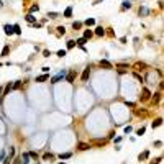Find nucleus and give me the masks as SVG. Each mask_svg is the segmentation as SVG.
I'll return each instance as SVG.
<instances>
[{"label": "nucleus", "mask_w": 164, "mask_h": 164, "mask_svg": "<svg viewBox=\"0 0 164 164\" xmlns=\"http://www.w3.org/2000/svg\"><path fill=\"white\" fill-rule=\"evenodd\" d=\"M89 76H90V67H85V69H84V72H82V81L85 82L89 79Z\"/></svg>", "instance_id": "obj_9"}, {"label": "nucleus", "mask_w": 164, "mask_h": 164, "mask_svg": "<svg viewBox=\"0 0 164 164\" xmlns=\"http://www.w3.org/2000/svg\"><path fill=\"white\" fill-rule=\"evenodd\" d=\"M94 35H97V36H104V35H105V28L97 26V28H95V31H94Z\"/></svg>", "instance_id": "obj_11"}, {"label": "nucleus", "mask_w": 164, "mask_h": 164, "mask_svg": "<svg viewBox=\"0 0 164 164\" xmlns=\"http://www.w3.org/2000/svg\"><path fill=\"white\" fill-rule=\"evenodd\" d=\"M85 43H87V39H85V38H79V39H77V41H76V44H79L81 48H82V46H84V44H85Z\"/></svg>", "instance_id": "obj_23"}, {"label": "nucleus", "mask_w": 164, "mask_h": 164, "mask_svg": "<svg viewBox=\"0 0 164 164\" xmlns=\"http://www.w3.org/2000/svg\"><path fill=\"white\" fill-rule=\"evenodd\" d=\"M58 164H66V163H58Z\"/></svg>", "instance_id": "obj_47"}, {"label": "nucleus", "mask_w": 164, "mask_h": 164, "mask_svg": "<svg viewBox=\"0 0 164 164\" xmlns=\"http://www.w3.org/2000/svg\"><path fill=\"white\" fill-rule=\"evenodd\" d=\"M28 154H30V156H31L33 159H36V158H38V154H36V153H33V151H31V153H28Z\"/></svg>", "instance_id": "obj_42"}, {"label": "nucleus", "mask_w": 164, "mask_h": 164, "mask_svg": "<svg viewBox=\"0 0 164 164\" xmlns=\"http://www.w3.org/2000/svg\"><path fill=\"white\" fill-rule=\"evenodd\" d=\"M2 7H3V2H0V8H2Z\"/></svg>", "instance_id": "obj_46"}, {"label": "nucleus", "mask_w": 164, "mask_h": 164, "mask_svg": "<svg viewBox=\"0 0 164 164\" xmlns=\"http://www.w3.org/2000/svg\"><path fill=\"white\" fill-rule=\"evenodd\" d=\"M13 164H22V159H15V163Z\"/></svg>", "instance_id": "obj_45"}, {"label": "nucleus", "mask_w": 164, "mask_h": 164, "mask_svg": "<svg viewBox=\"0 0 164 164\" xmlns=\"http://www.w3.org/2000/svg\"><path fill=\"white\" fill-rule=\"evenodd\" d=\"M43 56H44V58H49V56H51V51H48V49H44V51H43Z\"/></svg>", "instance_id": "obj_38"}, {"label": "nucleus", "mask_w": 164, "mask_h": 164, "mask_svg": "<svg viewBox=\"0 0 164 164\" xmlns=\"http://www.w3.org/2000/svg\"><path fill=\"white\" fill-rule=\"evenodd\" d=\"M117 67H118L120 71H126V69H128V64H123V62H120V64H117Z\"/></svg>", "instance_id": "obj_25"}, {"label": "nucleus", "mask_w": 164, "mask_h": 164, "mask_svg": "<svg viewBox=\"0 0 164 164\" xmlns=\"http://www.w3.org/2000/svg\"><path fill=\"white\" fill-rule=\"evenodd\" d=\"M82 25H84V23H81V22H74V23H72V28H74V30H81Z\"/></svg>", "instance_id": "obj_22"}, {"label": "nucleus", "mask_w": 164, "mask_h": 164, "mask_svg": "<svg viewBox=\"0 0 164 164\" xmlns=\"http://www.w3.org/2000/svg\"><path fill=\"white\" fill-rule=\"evenodd\" d=\"M146 13H148L146 8H140V15H146Z\"/></svg>", "instance_id": "obj_40"}, {"label": "nucleus", "mask_w": 164, "mask_h": 164, "mask_svg": "<svg viewBox=\"0 0 164 164\" xmlns=\"http://www.w3.org/2000/svg\"><path fill=\"white\" fill-rule=\"evenodd\" d=\"M12 85H13L12 82H8V84L5 85V89H3V94H2V97H3V95H7V94H8V92L12 90Z\"/></svg>", "instance_id": "obj_15"}, {"label": "nucleus", "mask_w": 164, "mask_h": 164, "mask_svg": "<svg viewBox=\"0 0 164 164\" xmlns=\"http://www.w3.org/2000/svg\"><path fill=\"white\" fill-rule=\"evenodd\" d=\"M130 131H131V126H126V128H125V133H126V135H128Z\"/></svg>", "instance_id": "obj_44"}, {"label": "nucleus", "mask_w": 164, "mask_h": 164, "mask_svg": "<svg viewBox=\"0 0 164 164\" xmlns=\"http://www.w3.org/2000/svg\"><path fill=\"white\" fill-rule=\"evenodd\" d=\"M74 46H76V41H74V39H69V41H67V49H72Z\"/></svg>", "instance_id": "obj_28"}, {"label": "nucleus", "mask_w": 164, "mask_h": 164, "mask_svg": "<svg viewBox=\"0 0 164 164\" xmlns=\"http://www.w3.org/2000/svg\"><path fill=\"white\" fill-rule=\"evenodd\" d=\"M161 95H163L161 92H156V94L153 95V104H154V105H156V104H159V100H161Z\"/></svg>", "instance_id": "obj_12"}, {"label": "nucleus", "mask_w": 164, "mask_h": 164, "mask_svg": "<svg viewBox=\"0 0 164 164\" xmlns=\"http://www.w3.org/2000/svg\"><path fill=\"white\" fill-rule=\"evenodd\" d=\"M163 125V118H156V120L153 121V128H158V126Z\"/></svg>", "instance_id": "obj_18"}, {"label": "nucleus", "mask_w": 164, "mask_h": 164, "mask_svg": "<svg viewBox=\"0 0 164 164\" xmlns=\"http://www.w3.org/2000/svg\"><path fill=\"white\" fill-rule=\"evenodd\" d=\"M48 16H49V18H58L59 13H56V12H48Z\"/></svg>", "instance_id": "obj_31"}, {"label": "nucleus", "mask_w": 164, "mask_h": 164, "mask_svg": "<svg viewBox=\"0 0 164 164\" xmlns=\"http://www.w3.org/2000/svg\"><path fill=\"white\" fill-rule=\"evenodd\" d=\"M100 67H104V69H113V66H112V62H108V61H105V59H100Z\"/></svg>", "instance_id": "obj_4"}, {"label": "nucleus", "mask_w": 164, "mask_h": 164, "mask_svg": "<svg viewBox=\"0 0 164 164\" xmlns=\"http://www.w3.org/2000/svg\"><path fill=\"white\" fill-rule=\"evenodd\" d=\"M64 77H66V71H62V72H59L58 76H54L53 79H51V84H58V82H59V81H62Z\"/></svg>", "instance_id": "obj_3"}, {"label": "nucleus", "mask_w": 164, "mask_h": 164, "mask_svg": "<svg viewBox=\"0 0 164 164\" xmlns=\"http://www.w3.org/2000/svg\"><path fill=\"white\" fill-rule=\"evenodd\" d=\"M163 161V158H156V159H153V161H149V164H159Z\"/></svg>", "instance_id": "obj_35"}, {"label": "nucleus", "mask_w": 164, "mask_h": 164, "mask_svg": "<svg viewBox=\"0 0 164 164\" xmlns=\"http://www.w3.org/2000/svg\"><path fill=\"white\" fill-rule=\"evenodd\" d=\"M38 10H39V5H38V3H35V5L30 7V13H33V12H38Z\"/></svg>", "instance_id": "obj_26"}, {"label": "nucleus", "mask_w": 164, "mask_h": 164, "mask_svg": "<svg viewBox=\"0 0 164 164\" xmlns=\"http://www.w3.org/2000/svg\"><path fill=\"white\" fill-rule=\"evenodd\" d=\"M71 156H72L71 153H64V154H59V158H61V159H69V158H71Z\"/></svg>", "instance_id": "obj_32"}, {"label": "nucleus", "mask_w": 164, "mask_h": 164, "mask_svg": "<svg viewBox=\"0 0 164 164\" xmlns=\"http://www.w3.org/2000/svg\"><path fill=\"white\" fill-rule=\"evenodd\" d=\"M66 81L69 82V84H74V81H76V72L71 71L69 74H66Z\"/></svg>", "instance_id": "obj_5"}, {"label": "nucleus", "mask_w": 164, "mask_h": 164, "mask_svg": "<svg viewBox=\"0 0 164 164\" xmlns=\"http://www.w3.org/2000/svg\"><path fill=\"white\" fill-rule=\"evenodd\" d=\"M148 158H149V151H144V153H141L140 156H138V159H140V161H146Z\"/></svg>", "instance_id": "obj_13"}, {"label": "nucleus", "mask_w": 164, "mask_h": 164, "mask_svg": "<svg viewBox=\"0 0 164 164\" xmlns=\"http://www.w3.org/2000/svg\"><path fill=\"white\" fill-rule=\"evenodd\" d=\"M25 20H26L30 25H33V23H36V16H33V13H28V15L25 16Z\"/></svg>", "instance_id": "obj_8"}, {"label": "nucleus", "mask_w": 164, "mask_h": 164, "mask_svg": "<svg viewBox=\"0 0 164 164\" xmlns=\"http://www.w3.org/2000/svg\"><path fill=\"white\" fill-rule=\"evenodd\" d=\"M92 35H94V31H90V30H85V31H84V36H82V38L89 39V38H92Z\"/></svg>", "instance_id": "obj_19"}, {"label": "nucleus", "mask_w": 164, "mask_h": 164, "mask_svg": "<svg viewBox=\"0 0 164 164\" xmlns=\"http://www.w3.org/2000/svg\"><path fill=\"white\" fill-rule=\"evenodd\" d=\"M89 148H90L89 143H79V144H77V149H79V151H85V149H89Z\"/></svg>", "instance_id": "obj_10"}, {"label": "nucleus", "mask_w": 164, "mask_h": 164, "mask_svg": "<svg viewBox=\"0 0 164 164\" xmlns=\"http://www.w3.org/2000/svg\"><path fill=\"white\" fill-rule=\"evenodd\" d=\"M64 16L66 18H71L72 16V7H67V8L64 10Z\"/></svg>", "instance_id": "obj_16"}, {"label": "nucleus", "mask_w": 164, "mask_h": 164, "mask_svg": "<svg viewBox=\"0 0 164 164\" xmlns=\"http://www.w3.org/2000/svg\"><path fill=\"white\" fill-rule=\"evenodd\" d=\"M131 7V2L130 0H125V2H123V8H130Z\"/></svg>", "instance_id": "obj_37"}, {"label": "nucleus", "mask_w": 164, "mask_h": 164, "mask_svg": "<svg viewBox=\"0 0 164 164\" xmlns=\"http://www.w3.org/2000/svg\"><path fill=\"white\" fill-rule=\"evenodd\" d=\"M135 79H138V81H140V82H143V77L140 76V74H138V72H135Z\"/></svg>", "instance_id": "obj_39"}, {"label": "nucleus", "mask_w": 164, "mask_h": 164, "mask_svg": "<svg viewBox=\"0 0 164 164\" xmlns=\"http://www.w3.org/2000/svg\"><path fill=\"white\" fill-rule=\"evenodd\" d=\"M3 31H5V35H13V25H3Z\"/></svg>", "instance_id": "obj_6"}, {"label": "nucleus", "mask_w": 164, "mask_h": 164, "mask_svg": "<svg viewBox=\"0 0 164 164\" xmlns=\"http://www.w3.org/2000/svg\"><path fill=\"white\" fill-rule=\"evenodd\" d=\"M56 30H58V35H64V33H66V28L64 26H58Z\"/></svg>", "instance_id": "obj_33"}, {"label": "nucleus", "mask_w": 164, "mask_h": 164, "mask_svg": "<svg viewBox=\"0 0 164 164\" xmlns=\"http://www.w3.org/2000/svg\"><path fill=\"white\" fill-rule=\"evenodd\" d=\"M126 105H128V107H131V108H133V107H135V104H133V102H125Z\"/></svg>", "instance_id": "obj_43"}, {"label": "nucleus", "mask_w": 164, "mask_h": 164, "mask_svg": "<svg viewBox=\"0 0 164 164\" xmlns=\"http://www.w3.org/2000/svg\"><path fill=\"white\" fill-rule=\"evenodd\" d=\"M8 53H10V46H8V44H7L5 48L2 49V56H7V54H8Z\"/></svg>", "instance_id": "obj_27"}, {"label": "nucleus", "mask_w": 164, "mask_h": 164, "mask_svg": "<svg viewBox=\"0 0 164 164\" xmlns=\"http://www.w3.org/2000/svg\"><path fill=\"white\" fill-rule=\"evenodd\" d=\"M144 131H146V128H144V126H141V128L136 131V135H140V136H141V135H144Z\"/></svg>", "instance_id": "obj_36"}, {"label": "nucleus", "mask_w": 164, "mask_h": 164, "mask_svg": "<svg viewBox=\"0 0 164 164\" xmlns=\"http://www.w3.org/2000/svg\"><path fill=\"white\" fill-rule=\"evenodd\" d=\"M48 79H49L48 74H41V76L36 77V82H44V81H48Z\"/></svg>", "instance_id": "obj_14"}, {"label": "nucleus", "mask_w": 164, "mask_h": 164, "mask_svg": "<svg viewBox=\"0 0 164 164\" xmlns=\"http://www.w3.org/2000/svg\"><path fill=\"white\" fill-rule=\"evenodd\" d=\"M56 54L59 56V58H64V56H66V49H59V51H58Z\"/></svg>", "instance_id": "obj_34"}, {"label": "nucleus", "mask_w": 164, "mask_h": 164, "mask_svg": "<svg viewBox=\"0 0 164 164\" xmlns=\"http://www.w3.org/2000/svg\"><path fill=\"white\" fill-rule=\"evenodd\" d=\"M154 146H156V148H161V146H163V141H156V143H154Z\"/></svg>", "instance_id": "obj_41"}, {"label": "nucleus", "mask_w": 164, "mask_h": 164, "mask_svg": "<svg viewBox=\"0 0 164 164\" xmlns=\"http://www.w3.org/2000/svg\"><path fill=\"white\" fill-rule=\"evenodd\" d=\"M22 85H23L22 82H20V81H16L15 84H13V85H12V89H22Z\"/></svg>", "instance_id": "obj_30"}, {"label": "nucleus", "mask_w": 164, "mask_h": 164, "mask_svg": "<svg viewBox=\"0 0 164 164\" xmlns=\"http://www.w3.org/2000/svg\"><path fill=\"white\" fill-rule=\"evenodd\" d=\"M105 143H107L105 140H94V141H92V144H95V146H104Z\"/></svg>", "instance_id": "obj_17"}, {"label": "nucleus", "mask_w": 164, "mask_h": 164, "mask_svg": "<svg viewBox=\"0 0 164 164\" xmlns=\"http://www.w3.org/2000/svg\"><path fill=\"white\" fill-rule=\"evenodd\" d=\"M28 158H30V154L28 153H23V156L20 159H22V164H28Z\"/></svg>", "instance_id": "obj_21"}, {"label": "nucleus", "mask_w": 164, "mask_h": 164, "mask_svg": "<svg viewBox=\"0 0 164 164\" xmlns=\"http://www.w3.org/2000/svg\"><path fill=\"white\" fill-rule=\"evenodd\" d=\"M135 115H138V117H146L148 110H144V108H135Z\"/></svg>", "instance_id": "obj_7"}, {"label": "nucleus", "mask_w": 164, "mask_h": 164, "mask_svg": "<svg viewBox=\"0 0 164 164\" xmlns=\"http://www.w3.org/2000/svg\"><path fill=\"white\" fill-rule=\"evenodd\" d=\"M133 69H135V72L146 71V69H148V64H144V62H141V61H138V62H135V64H133Z\"/></svg>", "instance_id": "obj_2"}, {"label": "nucleus", "mask_w": 164, "mask_h": 164, "mask_svg": "<svg viewBox=\"0 0 164 164\" xmlns=\"http://www.w3.org/2000/svg\"><path fill=\"white\" fill-rule=\"evenodd\" d=\"M149 98H151V90H149L148 87H144V89L141 90V95H140V100H141V102H148Z\"/></svg>", "instance_id": "obj_1"}, {"label": "nucleus", "mask_w": 164, "mask_h": 164, "mask_svg": "<svg viewBox=\"0 0 164 164\" xmlns=\"http://www.w3.org/2000/svg\"><path fill=\"white\" fill-rule=\"evenodd\" d=\"M85 25H87V26H94V25H95V20H94V18H87V20H85Z\"/></svg>", "instance_id": "obj_24"}, {"label": "nucleus", "mask_w": 164, "mask_h": 164, "mask_svg": "<svg viewBox=\"0 0 164 164\" xmlns=\"http://www.w3.org/2000/svg\"><path fill=\"white\" fill-rule=\"evenodd\" d=\"M13 33H15V35H22V28H20V25H13Z\"/></svg>", "instance_id": "obj_20"}, {"label": "nucleus", "mask_w": 164, "mask_h": 164, "mask_svg": "<svg viewBox=\"0 0 164 164\" xmlns=\"http://www.w3.org/2000/svg\"><path fill=\"white\" fill-rule=\"evenodd\" d=\"M43 159H44V161H48V159H54V154H51V153H46V154L43 156Z\"/></svg>", "instance_id": "obj_29"}]
</instances>
